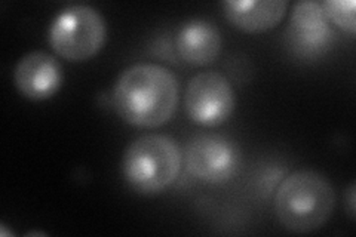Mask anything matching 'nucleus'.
Masks as SVG:
<instances>
[{
    "instance_id": "obj_1",
    "label": "nucleus",
    "mask_w": 356,
    "mask_h": 237,
    "mask_svg": "<svg viewBox=\"0 0 356 237\" xmlns=\"http://www.w3.org/2000/svg\"><path fill=\"white\" fill-rule=\"evenodd\" d=\"M177 77L154 63H138L122 72L113 88V107L127 123L137 128H159L178 104Z\"/></svg>"
},
{
    "instance_id": "obj_2",
    "label": "nucleus",
    "mask_w": 356,
    "mask_h": 237,
    "mask_svg": "<svg viewBox=\"0 0 356 237\" xmlns=\"http://www.w3.org/2000/svg\"><path fill=\"white\" fill-rule=\"evenodd\" d=\"M336 193L328 179L310 169L289 174L275 196L277 221L289 231L309 233L321 229L332 215Z\"/></svg>"
},
{
    "instance_id": "obj_3",
    "label": "nucleus",
    "mask_w": 356,
    "mask_h": 237,
    "mask_svg": "<svg viewBox=\"0 0 356 237\" xmlns=\"http://www.w3.org/2000/svg\"><path fill=\"white\" fill-rule=\"evenodd\" d=\"M180 167V149L163 133H147L134 140L122 159V172L127 183L141 195H156L170 187Z\"/></svg>"
},
{
    "instance_id": "obj_4",
    "label": "nucleus",
    "mask_w": 356,
    "mask_h": 237,
    "mask_svg": "<svg viewBox=\"0 0 356 237\" xmlns=\"http://www.w3.org/2000/svg\"><path fill=\"white\" fill-rule=\"evenodd\" d=\"M106 35V21L95 8L72 5L63 9L51 22L49 44L61 58L82 63L99 52Z\"/></svg>"
},
{
    "instance_id": "obj_5",
    "label": "nucleus",
    "mask_w": 356,
    "mask_h": 237,
    "mask_svg": "<svg viewBox=\"0 0 356 237\" xmlns=\"http://www.w3.org/2000/svg\"><path fill=\"white\" fill-rule=\"evenodd\" d=\"M235 91L229 79L218 72L195 74L186 89L184 106L197 125L213 128L227 122L235 110Z\"/></svg>"
},
{
    "instance_id": "obj_6",
    "label": "nucleus",
    "mask_w": 356,
    "mask_h": 237,
    "mask_svg": "<svg viewBox=\"0 0 356 237\" xmlns=\"http://www.w3.org/2000/svg\"><path fill=\"white\" fill-rule=\"evenodd\" d=\"M187 169L205 183H225L238 172L241 150L235 141L218 133H202L187 145Z\"/></svg>"
},
{
    "instance_id": "obj_7",
    "label": "nucleus",
    "mask_w": 356,
    "mask_h": 237,
    "mask_svg": "<svg viewBox=\"0 0 356 237\" xmlns=\"http://www.w3.org/2000/svg\"><path fill=\"white\" fill-rule=\"evenodd\" d=\"M14 83L21 95L29 99H48L57 94L63 85V67L48 52H29L15 65Z\"/></svg>"
},
{
    "instance_id": "obj_8",
    "label": "nucleus",
    "mask_w": 356,
    "mask_h": 237,
    "mask_svg": "<svg viewBox=\"0 0 356 237\" xmlns=\"http://www.w3.org/2000/svg\"><path fill=\"white\" fill-rule=\"evenodd\" d=\"M288 36L293 48L303 55H319L330 47L334 31L319 2L302 0L294 5L289 18Z\"/></svg>"
},
{
    "instance_id": "obj_9",
    "label": "nucleus",
    "mask_w": 356,
    "mask_h": 237,
    "mask_svg": "<svg viewBox=\"0 0 356 237\" xmlns=\"http://www.w3.org/2000/svg\"><path fill=\"white\" fill-rule=\"evenodd\" d=\"M175 48L186 63L205 65L214 63L221 52V33L208 19L186 21L175 35Z\"/></svg>"
},
{
    "instance_id": "obj_10",
    "label": "nucleus",
    "mask_w": 356,
    "mask_h": 237,
    "mask_svg": "<svg viewBox=\"0 0 356 237\" xmlns=\"http://www.w3.org/2000/svg\"><path fill=\"white\" fill-rule=\"evenodd\" d=\"M225 17L233 26L248 31L261 33L276 27L288 9L286 0H227L221 3Z\"/></svg>"
},
{
    "instance_id": "obj_11",
    "label": "nucleus",
    "mask_w": 356,
    "mask_h": 237,
    "mask_svg": "<svg viewBox=\"0 0 356 237\" xmlns=\"http://www.w3.org/2000/svg\"><path fill=\"white\" fill-rule=\"evenodd\" d=\"M330 22L355 35V2L353 0H325L321 3Z\"/></svg>"
},
{
    "instance_id": "obj_12",
    "label": "nucleus",
    "mask_w": 356,
    "mask_h": 237,
    "mask_svg": "<svg viewBox=\"0 0 356 237\" xmlns=\"http://www.w3.org/2000/svg\"><path fill=\"white\" fill-rule=\"evenodd\" d=\"M348 203H349V212H350V217H352V218H355V184H350V187H349Z\"/></svg>"
}]
</instances>
